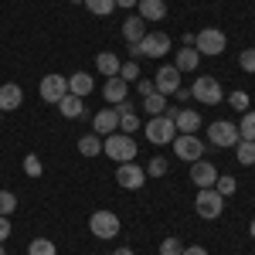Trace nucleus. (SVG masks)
<instances>
[{
	"instance_id": "obj_1",
	"label": "nucleus",
	"mask_w": 255,
	"mask_h": 255,
	"mask_svg": "<svg viewBox=\"0 0 255 255\" xmlns=\"http://www.w3.org/2000/svg\"><path fill=\"white\" fill-rule=\"evenodd\" d=\"M102 153L109 160H116V163H129V160H136V139L126 136V133H109V136L102 139Z\"/></svg>"
},
{
	"instance_id": "obj_2",
	"label": "nucleus",
	"mask_w": 255,
	"mask_h": 255,
	"mask_svg": "<svg viewBox=\"0 0 255 255\" xmlns=\"http://www.w3.org/2000/svg\"><path fill=\"white\" fill-rule=\"evenodd\" d=\"M170 51V38L163 34V31H146V38L139 41V44H129V55H133V61L136 58H163Z\"/></svg>"
},
{
	"instance_id": "obj_3",
	"label": "nucleus",
	"mask_w": 255,
	"mask_h": 255,
	"mask_svg": "<svg viewBox=\"0 0 255 255\" xmlns=\"http://www.w3.org/2000/svg\"><path fill=\"white\" fill-rule=\"evenodd\" d=\"M194 48H197V55L218 58V55H225L228 38H225V31H218V27H204V31H197V34H194Z\"/></svg>"
},
{
	"instance_id": "obj_4",
	"label": "nucleus",
	"mask_w": 255,
	"mask_h": 255,
	"mask_svg": "<svg viewBox=\"0 0 255 255\" xmlns=\"http://www.w3.org/2000/svg\"><path fill=\"white\" fill-rule=\"evenodd\" d=\"M194 208H197V215L204 218V221H215V218H221V211H225V197L218 194L215 187H201Z\"/></svg>"
},
{
	"instance_id": "obj_5",
	"label": "nucleus",
	"mask_w": 255,
	"mask_h": 255,
	"mask_svg": "<svg viewBox=\"0 0 255 255\" xmlns=\"http://www.w3.org/2000/svg\"><path fill=\"white\" fill-rule=\"evenodd\" d=\"M191 96H194L197 102H204V106H218V102H225L221 82L211 79V75H201V79H194V85H191Z\"/></svg>"
},
{
	"instance_id": "obj_6",
	"label": "nucleus",
	"mask_w": 255,
	"mask_h": 255,
	"mask_svg": "<svg viewBox=\"0 0 255 255\" xmlns=\"http://www.w3.org/2000/svg\"><path fill=\"white\" fill-rule=\"evenodd\" d=\"M143 129H146V139H150V143H157V146L174 143V136H177V123L170 116H153Z\"/></svg>"
},
{
	"instance_id": "obj_7",
	"label": "nucleus",
	"mask_w": 255,
	"mask_h": 255,
	"mask_svg": "<svg viewBox=\"0 0 255 255\" xmlns=\"http://www.w3.org/2000/svg\"><path fill=\"white\" fill-rule=\"evenodd\" d=\"M89 228H92V235H96V238H116L123 225H119V215H116V211H92Z\"/></svg>"
},
{
	"instance_id": "obj_8",
	"label": "nucleus",
	"mask_w": 255,
	"mask_h": 255,
	"mask_svg": "<svg viewBox=\"0 0 255 255\" xmlns=\"http://www.w3.org/2000/svg\"><path fill=\"white\" fill-rule=\"evenodd\" d=\"M174 153L180 160H187V163H194V160L204 157V143L197 139V133H177L174 136Z\"/></svg>"
},
{
	"instance_id": "obj_9",
	"label": "nucleus",
	"mask_w": 255,
	"mask_h": 255,
	"mask_svg": "<svg viewBox=\"0 0 255 255\" xmlns=\"http://www.w3.org/2000/svg\"><path fill=\"white\" fill-rule=\"evenodd\" d=\"M116 184H119V187H126V191H139V187L146 184V170L139 167L136 160H129V163H119Z\"/></svg>"
},
{
	"instance_id": "obj_10",
	"label": "nucleus",
	"mask_w": 255,
	"mask_h": 255,
	"mask_svg": "<svg viewBox=\"0 0 255 255\" xmlns=\"http://www.w3.org/2000/svg\"><path fill=\"white\" fill-rule=\"evenodd\" d=\"M208 139H211L215 146H235L242 136H238V126H235V123L218 119V123H211V129H208Z\"/></svg>"
},
{
	"instance_id": "obj_11",
	"label": "nucleus",
	"mask_w": 255,
	"mask_h": 255,
	"mask_svg": "<svg viewBox=\"0 0 255 255\" xmlns=\"http://www.w3.org/2000/svg\"><path fill=\"white\" fill-rule=\"evenodd\" d=\"M38 92H41L44 102H51V106H55L61 96H68V79H65V75H44L41 85H38Z\"/></svg>"
},
{
	"instance_id": "obj_12",
	"label": "nucleus",
	"mask_w": 255,
	"mask_h": 255,
	"mask_svg": "<svg viewBox=\"0 0 255 255\" xmlns=\"http://www.w3.org/2000/svg\"><path fill=\"white\" fill-rule=\"evenodd\" d=\"M92 133H99V136L119 133V113H116V106H106V109H99L96 116H92Z\"/></svg>"
},
{
	"instance_id": "obj_13",
	"label": "nucleus",
	"mask_w": 255,
	"mask_h": 255,
	"mask_svg": "<svg viewBox=\"0 0 255 255\" xmlns=\"http://www.w3.org/2000/svg\"><path fill=\"white\" fill-rule=\"evenodd\" d=\"M153 85H157L160 96H174L177 89H180V72H177V65H163L157 75H153Z\"/></svg>"
},
{
	"instance_id": "obj_14",
	"label": "nucleus",
	"mask_w": 255,
	"mask_h": 255,
	"mask_svg": "<svg viewBox=\"0 0 255 255\" xmlns=\"http://www.w3.org/2000/svg\"><path fill=\"white\" fill-rule=\"evenodd\" d=\"M215 180H218V170L208 160H194L191 163V184H197V187H215Z\"/></svg>"
},
{
	"instance_id": "obj_15",
	"label": "nucleus",
	"mask_w": 255,
	"mask_h": 255,
	"mask_svg": "<svg viewBox=\"0 0 255 255\" xmlns=\"http://www.w3.org/2000/svg\"><path fill=\"white\" fill-rule=\"evenodd\" d=\"M20 102H24V92H20V85H14V82L0 85V113H14Z\"/></svg>"
},
{
	"instance_id": "obj_16",
	"label": "nucleus",
	"mask_w": 255,
	"mask_h": 255,
	"mask_svg": "<svg viewBox=\"0 0 255 255\" xmlns=\"http://www.w3.org/2000/svg\"><path fill=\"white\" fill-rule=\"evenodd\" d=\"M123 38L129 41V44H139V41L146 38V20L136 17V14L126 17V20H123Z\"/></svg>"
},
{
	"instance_id": "obj_17",
	"label": "nucleus",
	"mask_w": 255,
	"mask_h": 255,
	"mask_svg": "<svg viewBox=\"0 0 255 255\" xmlns=\"http://www.w3.org/2000/svg\"><path fill=\"white\" fill-rule=\"evenodd\" d=\"M55 106H58V113H61L65 119H79V116H85V102H82L79 96H72V92H68V96H61Z\"/></svg>"
},
{
	"instance_id": "obj_18",
	"label": "nucleus",
	"mask_w": 255,
	"mask_h": 255,
	"mask_svg": "<svg viewBox=\"0 0 255 255\" xmlns=\"http://www.w3.org/2000/svg\"><path fill=\"white\" fill-rule=\"evenodd\" d=\"M96 89V79L92 75H85V72H75V75H68V92L72 96H79V99H85L89 92Z\"/></svg>"
},
{
	"instance_id": "obj_19",
	"label": "nucleus",
	"mask_w": 255,
	"mask_h": 255,
	"mask_svg": "<svg viewBox=\"0 0 255 255\" xmlns=\"http://www.w3.org/2000/svg\"><path fill=\"white\" fill-rule=\"evenodd\" d=\"M126 85H129V82H123L119 75L106 79V85H102V96H106V102H109V106L123 102V99H126Z\"/></svg>"
},
{
	"instance_id": "obj_20",
	"label": "nucleus",
	"mask_w": 255,
	"mask_h": 255,
	"mask_svg": "<svg viewBox=\"0 0 255 255\" xmlns=\"http://www.w3.org/2000/svg\"><path fill=\"white\" fill-rule=\"evenodd\" d=\"M139 17L143 20H163L167 17V3L163 0H139Z\"/></svg>"
},
{
	"instance_id": "obj_21",
	"label": "nucleus",
	"mask_w": 255,
	"mask_h": 255,
	"mask_svg": "<svg viewBox=\"0 0 255 255\" xmlns=\"http://www.w3.org/2000/svg\"><path fill=\"white\" fill-rule=\"evenodd\" d=\"M96 68L106 75V79H113V75H119V68H123V61L113 55V51H99L96 55Z\"/></svg>"
},
{
	"instance_id": "obj_22",
	"label": "nucleus",
	"mask_w": 255,
	"mask_h": 255,
	"mask_svg": "<svg viewBox=\"0 0 255 255\" xmlns=\"http://www.w3.org/2000/svg\"><path fill=\"white\" fill-rule=\"evenodd\" d=\"M174 123H177V133H194V129H201V113H194V109H180Z\"/></svg>"
},
{
	"instance_id": "obj_23",
	"label": "nucleus",
	"mask_w": 255,
	"mask_h": 255,
	"mask_svg": "<svg viewBox=\"0 0 255 255\" xmlns=\"http://www.w3.org/2000/svg\"><path fill=\"white\" fill-rule=\"evenodd\" d=\"M177 72H180V75H184V72H194L197 65H201V55H197V48H180V51H177Z\"/></svg>"
},
{
	"instance_id": "obj_24",
	"label": "nucleus",
	"mask_w": 255,
	"mask_h": 255,
	"mask_svg": "<svg viewBox=\"0 0 255 255\" xmlns=\"http://www.w3.org/2000/svg\"><path fill=\"white\" fill-rule=\"evenodd\" d=\"M79 153L82 157H99V153H102V136H99V133H85V136L79 139Z\"/></svg>"
},
{
	"instance_id": "obj_25",
	"label": "nucleus",
	"mask_w": 255,
	"mask_h": 255,
	"mask_svg": "<svg viewBox=\"0 0 255 255\" xmlns=\"http://www.w3.org/2000/svg\"><path fill=\"white\" fill-rule=\"evenodd\" d=\"M235 160L242 163V167H252L255 163V143L252 139H238L235 143Z\"/></svg>"
},
{
	"instance_id": "obj_26",
	"label": "nucleus",
	"mask_w": 255,
	"mask_h": 255,
	"mask_svg": "<svg viewBox=\"0 0 255 255\" xmlns=\"http://www.w3.org/2000/svg\"><path fill=\"white\" fill-rule=\"evenodd\" d=\"M238 136H242V139H252V143H255V109L242 113V123H238Z\"/></svg>"
},
{
	"instance_id": "obj_27",
	"label": "nucleus",
	"mask_w": 255,
	"mask_h": 255,
	"mask_svg": "<svg viewBox=\"0 0 255 255\" xmlns=\"http://www.w3.org/2000/svg\"><path fill=\"white\" fill-rule=\"evenodd\" d=\"M143 109H146L150 116H163V109H167V96H160V92L146 96V99H143Z\"/></svg>"
},
{
	"instance_id": "obj_28",
	"label": "nucleus",
	"mask_w": 255,
	"mask_h": 255,
	"mask_svg": "<svg viewBox=\"0 0 255 255\" xmlns=\"http://www.w3.org/2000/svg\"><path fill=\"white\" fill-rule=\"evenodd\" d=\"M215 191H218L221 197H232V194L238 191V180H235L232 174H221V177L215 180Z\"/></svg>"
},
{
	"instance_id": "obj_29",
	"label": "nucleus",
	"mask_w": 255,
	"mask_h": 255,
	"mask_svg": "<svg viewBox=\"0 0 255 255\" xmlns=\"http://www.w3.org/2000/svg\"><path fill=\"white\" fill-rule=\"evenodd\" d=\"M58 249H55V242L51 238H34L31 245H27V255H55Z\"/></svg>"
},
{
	"instance_id": "obj_30",
	"label": "nucleus",
	"mask_w": 255,
	"mask_h": 255,
	"mask_svg": "<svg viewBox=\"0 0 255 255\" xmlns=\"http://www.w3.org/2000/svg\"><path fill=\"white\" fill-rule=\"evenodd\" d=\"M85 7H89L96 17H106V14L116 10V0H85Z\"/></svg>"
},
{
	"instance_id": "obj_31",
	"label": "nucleus",
	"mask_w": 255,
	"mask_h": 255,
	"mask_svg": "<svg viewBox=\"0 0 255 255\" xmlns=\"http://www.w3.org/2000/svg\"><path fill=\"white\" fill-rule=\"evenodd\" d=\"M136 129H139V116H136V113H126V116H119V133L133 136Z\"/></svg>"
},
{
	"instance_id": "obj_32",
	"label": "nucleus",
	"mask_w": 255,
	"mask_h": 255,
	"mask_svg": "<svg viewBox=\"0 0 255 255\" xmlns=\"http://www.w3.org/2000/svg\"><path fill=\"white\" fill-rule=\"evenodd\" d=\"M249 102H252L249 92H232V96H228V106H232L235 113H249Z\"/></svg>"
},
{
	"instance_id": "obj_33",
	"label": "nucleus",
	"mask_w": 255,
	"mask_h": 255,
	"mask_svg": "<svg viewBox=\"0 0 255 255\" xmlns=\"http://www.w3.org/2000/svg\"><path fill=\"white\" fill-rule=\"evenodd\" d=\"M24 174H27V177H41V174H44V167H41V160L34 157V153L24 157Z\"/></svg>"
},
{
	"instance_id": "obj_34",
	"label": "nucleus",
	"mask_w": 255,
	"mask_h": 255,
	"mask_svg": "<svg viewBox=\"0 0 255 255\" xmlns=\"http://www.w3.org/2000/svg\"><path fill=\"white\" fill-rule=\"evenodd\" d=\"M17 208V197L10 194V191H0V215L3 218H10V211Z\"/></svg>"
},
{
	"instance_id": "obj_35",
	"label": "nucleus",
	"mask_w": 255,
	"mask_h": 255,
	"mask_svg": "<svg viewBox=\"0 0 255 255\" xmlns=\"http://www.w3.org/2000/svg\"><path fill=\"white\" fill-rule=\"evenodd\" d=\"M119 79L123 82H139V65L136 61H126V65L119 68Z\"/></svg>"
},
{
	"instance_id": "obj_36",
	"label": "nucleus",
	"mask_w": 255,
	"mask_h": 255,
	"mask_svg": "<svg viewBox=\"0 0 255 255\" xmlns=\"http://www.w3.org/2000/svg\"><path fill=\"white\" fill-rule=\"evenodd\" d=\"M238 65H242V72L255 75V48H245V51H242V58H238Z\"/></svg>"
},
{
	"instance_id": "obj_37",
	"label": "nucleus",
	"mask_w": 255,
	"mask_h": 255,
	"mask_svg": "<svg viewBox=\"0 0 255 255\" xmlns=\"http://www.w3.org/2000/svg\"><path fill=\"white\" fill-rule=\"evenodd\" d=\"M163 174H167V160L163 157H153L146 163V177H163Z\"/></svg>"
},
{
	"instance_id": "obj_38",
	"label": "nucleus",
	"mask_w": 255,
	"mask_h": 255,
	"mask_svg": "<svg viewBox=\"0 0 255 255\" xmlns=\"http://www.w3.org/2000/svg\"><path fill=\"white\" fill-rule=\"evenodd\" d=\"M180 252H184L180 238H163V245H160V255H180Z\"/></svg>"
},
{
	"instance_id": "obj_39",
	"label": "nucleus",
	"mask_w": 255,
	"mask_h": 255,
	"mask_svg": "<svg viewBox=\"0 0 255 255\" xmlns=\"http://www.w3.org/2000/svg\"><path fill=\"white\" fill-rule=\"evenodd\" d=\"M136 92H139L143 99H146V96H153V92H157V85H153V79H139V82H136Z\"/></svg>"
},
{
	"instance_id": "obj_40",
	"label": "nucleus",
	"mask_w": 255,
	"mask_h": 255,
	"mask_svg": "<svg viewBox=\"0 0 255 255\" xmlns=\"http://www.w3.org/2000/svg\"><path fill=\"white\" fill-rule=\"evenodd\" d=\"M3 238H10V218L0 215V245H3Z\"/></svg>"
},
{
	"instance_id": "obj_41",
	"label": "nucleus",
	"mask_w": 255,
	"mask_h": 255,
	"mask_svg": "<svg viewBox=\"0 0 255 255\" xmlns=\"http://www.w3.org/2000/svg\"><path fill=\"white\" fill-rule=\"evenodd\" d=\"M116 113H119V116H126V113H136V109H133V102L123 99V102H116Z\"/></svg>"
},
{
	"instance_id": "obj_42",
	"label": "nucleus",
	"mask_w": 255,
	"mask_h": 255,
	"mask_svg": "<svg viewBox=\"0 0 255 255\" xmlns=\"http://www.w3.org/2000/svg\"><path fill=\"white\" fill-rule=\"evenodd\" d=\"M180 255H208V252H204L201 245H191V249H184V252H180Z\"/></svg>"
},
{
	"instance_id": "obj_43",
	"label": "nucleus",
	"mask_w": 255,
	"mask_h": 255,
	"mask_svg": "<svg viewBox=\"0 0 255 255\" xmlns=\"http://www.w3.org/2000/svg\"><path fill=\"white\" fill-rule=\"evenodd\" d=\"M174 96H177V99H180V102H187V99H191V89H184V85H180V89H177Z\"/></svg>"
},
{
	"instance_id": "obj_44",
	"label": "nucleus",
	"mask_w": 255,
	"mask_h": 255,
	"mask_svg": "<svg viewBox=\"0 0 255 255\" xmlns=\"http://www.w3.org/2000/svg\"><path fill=\"white\" fill-rule=\"evenodd\" d=\"M139 0H116V7H136Z\"/></svg>"
},
{
	"instance_id": "obj_45",
	"label": "nucleus",
	"mask_w": 255,
	"mask_h": 255,
	"mask_svg": "<svg viewBox=\"0 0 255 255\" xmlns=\"http://www.w3.org/2000/svg\"><path fill=\"white\" fill-rule=\"evenodd\" d=\"M113 255H133V252H129V249H116Z\"/></svg>"
},
{
	"instance_id": "obj_46",
	"label": "nucleus",
	"mask_w": 255,
	"mask_h": 255,
	"mask_svg": "<svg viewBox=\"0 0 255 255\" xmlns=\"http://www.w3.org/2000/svg\"><path fill=\"white\" fill-rule=\"evenodd\" d=\"M249 235H252V238H255V221H252V225H249Z\"/></svg>"
},
{
	"instance_id": "obj_47",
	"label": "nucleus",
	"mask_w": 255,
	"mask_h": 255,
	"mask_svg": "<svg viewBox=\"0 0 255 255\" xmlns=\"http://www.w3.org/2000/svg\"><path fill=\"white\" fill-rule=\"evenodd\" d=\"M0 255H7V249H3V245H0Z\"/></svg>"
},
{
	"instance_id": "obj_48",
	"label": "nucleus",
	"mask_w": 255,
	"mask_h": 255,
	"mask_svg": "<svg viewBox=\"0 0 255 255\" xmlns=\"http://www.w3.org/2000/svg\"><path fill=\"white\" fill-rule=\"evenodd\" d=\"M72 3H85V0H72Z\"/></svg>"
},
{
	"instance_id": "obj_49",
	"label": "nucleus",
	"mask_w": 255,
	"mask_h": 255,
	"mask_svg": "<svg viewBox=\"0 0 255 255\" xmlns=\"http://www.w3.org/2000/svg\"><path fill=\"white\" fill-rule=\"evenodd\" d=\"M0 116H3V113H0Z\"/></svg>"
}]
</instances>
